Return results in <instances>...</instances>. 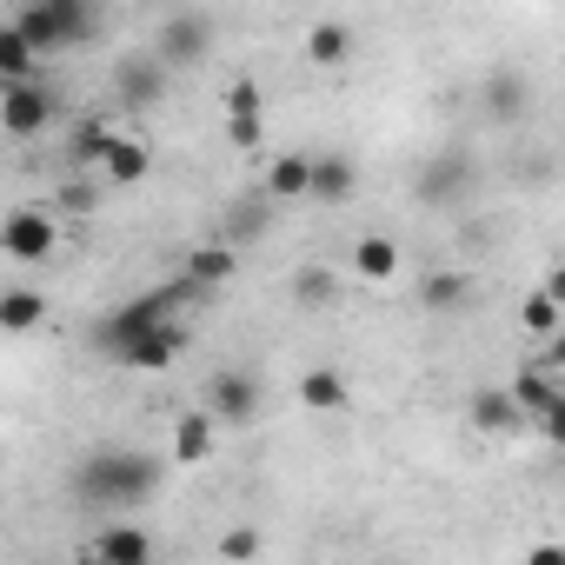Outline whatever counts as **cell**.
Masks as SVG:
<instances>
[{"mask_svg": "<svg viewBox=\"0 0 565 565\" xmlns=\"http://www.w3.org/2000/svg\"><path fill=\"white\" fill-rule=\"evenodd\" d=\"M167 479V459H147V452H127V446H100L74 466V499L94 505V512H127V505H147Z\"/></svg>", "mask_w": 565, "mask_h": 565, "instance_id": "cell-1", "label": "cell"}, {"mask_svg": "<svg viewBox=\"0 0 565 565\" xmlns=\"http://www.w3.org/2000/svg\"><path fill=\"white\" fill-rule=\"evenodd\" d=\"M14 28L34 41V54H67L81 41H100V0H21Z\"/></svg>", "mask_w": 565, "mask_h": 565, "instance_id": "cell-2", "label": "cell"}, {"mask_svg": "<svg viewBox=\"0 0 565 565\" xmlns=\"http://www.w3.org/2000/svg\"><path fill=\"white\" fill-rule=\"evenodd\" d=\"M193 287H186V279H173V287H153V294H140V300H127V307H114L107 320H100V333H94V347L114 360L134 333H147V327H160V320H173V307L186 300Z\"/></svg>", "mask_w": 565, "mask_h": 565, "instance_id": "cell-3", "label": "cell"}, {"mask_svg": "<svg viewBox=\"0 0 565 565\" xmlns=\"http://www.w3.org/2000/svg\"><path fill=\"white\" fill-rule=\"evenodd\" d=\"M54 246H61V226H54L47 206H14L8 220H0V253L21 259V266H41Z\"/></svg>", "mask_w": 565, "mask_h": 565, "instance_id": "cell-4", "label": "cell"}, {"mask_svg": "<svg viewBox=\"0 0 565 565\" xmlns=\"http://www.w3.org/2000/svg\"><path fill=\"white\" fill-rule=\"evenodd\" d=\"M54 120V94L41 81H8L0 87V134L8 140H41Z\"/></svg>", "mask_w": 565, "mask_h": 565, "instance_id": "cell-5", "label": "cell"}, {"mask_svg": "<svg viewBox=\"0 0 565 565\" xmlns=\"http://www.w3.org/2000/svg\"><path fill=\"white\" fill-rule=\"evenodd\" d=\"M220 426H253L259 419V380L246 373V366H220L213 380H206V399H200Z\"/></svg>", "mask_w": 565, "mask_h": 565, "instance_id": "cell-6", "label": "cell"}, {"mask_svg": "<svg viewBox=\"0 0 565 565\" xmlns=\"http://www.w3.org/2000/svg\"><path fill=\"white\" fill-rule=\"evenodd\" d=\"M186 347H193V340H186V327H180V320H160V327L134 333V340L114 353V366H134V373H167Z\"/></svg>", "mask_w": 565, "mask_h": 565, "instance_id": "cell-7", "label": "cell"}, {"mask_svg": "<svg viewBox=\"0 0 565 565\" xmlns=\"http://www.w3.org/2000/svg\"><path fill=\"white\" fill-rule=\"evenodd\" d=\"M206 47H213V21L206 14H173L167 28H160V61L167 67H193V61H206Z\"/></svg>", "mask_w": 565, "mask_h": 565, "instance_id": "cell-8", "label": "cell"}, {"mask_svg": "<svg viewBox=\"0 0 565 565\" xmlns=\"http://www.w3.org/2000/svg\"><path fill=\"white\" fill-rule=\"evenodd\" d=\"M466 186H472V160H466L459 147H446V153L419 173V200H426V206H452V200H466Z\"/></svg>", "mask_w": 565, "mask_h": 565, "instance_id": "cell-9", "label": "cell"}, {"mask_svg": "<svg viewBox=\"0 0 565 565\" xmlns=\"http://www.w3.org/2000/svg\"><path fill=\"white\" fill-rule=\"evenodd\" d=\"M114 94H120L127 107H153V100L167 94V61H160V54H147V61H140V54L120 61V67H114Z\"/></svg>", "mask_w": 565, "mask_h": 565, "instance_id": "cell-10", "label": "cell"}, {"mask_svg": "<svg viewBox=\"0 0 565 565\" xmlns=\"http://www.w3.org/2000/svg\"><path fill=\"white\" fill-rule=\"evenodd\" d=\"M353 193H360V167H353L347 153H320L313 173H307V200H320V206H347Z\"/></svg>", "mask_w": 565, "mask_h": 565, "instance_id": "cell-11", "label": "cell"}, {"mask_svg": "<svg viewBox=\"0 0 565 565\" xmlns=\"http://www.w3.org/2000/svg\"><path fill=\"white\" fill-rule=\"evenodd\" d=\"M81 552L100 558V565H147V558H153V539H147L140 525H100Z\"/></svg>", "mask_w": 565, "mask_h": 565, "instance_id": "cell-12", "label": "cell"}, {"mask_svg": "<svg viewBox=\"0 0 565 565\" xmlns=\"http://www.w3.org/2000/svg\"><path fill=\"white\" fill-rule=\"evenodd\" d=\"M466 419H472L479 433H492V439H505V433H519V419H525V406L512 399V386H486V393H472V399H466Z\"/></svg>", "mask_w": 565, "mask_h": 565, "instance_id": "cell-13", "label": "cell"}, {"mask_svg": "<svg viewBox=\"0 0 565 565\" xmlns=\"http://www.w3.org/2000/svg\"><path fill=\"white\" fill-rule=\"evenodd\" d=\"M153 173V153H147V140H127V134H114L107 140V153H100V180L107 186H140Z\"/></svg>", "mask_w": 565, "mask_h": 565, "instance_id": "cell-14", "label": "cell"}, {"mask_svg": "<svg viewBox=\"0 0 565 565\" xmlns=\"http://www.w3.org/2000/svg\"><path fill=\"white\" fill-rule=\"evenodd\" d=\"M213 433H220V419L200 406V413H180V426H173V446H167V466H200V459H213Z\"/></svg>", "mask_w": 565, "mask_h": 565, "instance_id": "cell-15", "label": "cell"}, {"mask_svg": "<svg viewBox=\"0 0 565 565\" xmlns=\"http://www.w3.org/2000/svg\"><path fill=\"white\" fill-rule=\"evenodd\" d=\"M399 266H406V253H399L386 233H366V239H353V273L366 279V287H393V279H399Z\"/></svg>", "mask_w": 565, "mask_h": 565, "instance_id": "cell-16", "label": "cell"}, {"mask_svg": "<svg viewBox=\"0 0 565 565\" xmlns=\"http://www.w3.org/2000/svg\"><path fill=\"white\" fill-rule=\"evenodd\" d=\"M300 406L307 413H353V380L333 366H313V373H300Z\"/></svg>", "mask_w": 565, "mask_h": 565, "instance_id": "cell-17", "label": "cell"}, {"mask_svg": "<svg viewBox=\"0 0 565 565\" xmlns=\"http://www.w3.org/2000/svg\"><path fill=\"white\" fill-rule=\"evenodd\" d=\"M8 81H41V54L14 21H0V87Z\"/></svg>", "mask_w": 565, "mask_h": 565, "instance_id": "cell-18", "label": "cell"}, {"mask_svg": "<svg viewBox=\"0 0 565 565\" xmlns=\"http://www.w3.org/2000/svg\"><path fill=\"white\" fill-rule=\"evenodd\" d=\"M307 173H313V153H279L266 167V200H307Z\"/></svg>", "mask_w": 565, "mask_h": 565, "instance_id": "cell-19", "label": "cell"}, {"mask_svg": "<svg viewBox=\"0 0 565 565\" xmlns=\"http://www.w3.org/2000/svg\"><path fill=\"white\" fill-rule=\"evenodd\" d=\"M180 279H186L193 294H200V287H226V279H233V246H193Z\"/></svg>", "mask_w": 565, "mask_h": 565, "instance_id": "cell-20", "label": "cell"}, {"mask_svg": "<svg viewBox=\"0 0 565 565\" xmlns=\"http://www.w3.org/2000/svg\"><path fill=\"white\" fill-rule=\"evenodd\" d=\"M307 61H313V67H347V61H353V28H340V21L307 28Z\"/></svg>", "mask_w": 565, "mask_h": 565, "instance_id": "cell-21", "label": "cell"}, {"mask_svg": "<svg viewBox=\"0 0 565 565\" xmlns=\"http://www.w3.org/2000/svg\"><path fill=\"white\" fill-rule=\"evenodd\" d=\"M47 320V300L34 287H8L0 294V333H34Z\"/></svg>", "mask_w": 565, "mask_h": 565, "instance_id": "cell-22", "label": "cell"}, {"mask_svg": "<svg viewBox=\"0 0 565 565\" xmlns=\"http://www.w3.org/2000/svg\"><path fill=\"white\" fill-rule=\"evenodd\" d=\"M466 294H472L466 273H433L426 287H419V307H426V313H452V307H466Z\"/></svg>", "mask_w": 565, "mask_h": 565, "instance_id": "cell-23", "label": "cell"}, {"mask_svg": "<svg viewBox=\"0 0 565 565\" xmlns=\"http://www.w3.org/2000/svg\"><path fill=\"white\" fill-rule=\"evenodd\" d=\"M519 327H525L532 340H552V333H558V294H552V287L525 294V307H519Z\"/></svg>", "mask_w": 565, "mask_h": 565, "instance_id": "cell-24", "label": "cell"}, {"mask_svg": "<svg viewBox=\"0 0 565 565\" xmlns=\"http://www.w3.org/2000/svg\"><path fill=\"white\" fill-rule=\"evenodd\" d=\"M512 399H519L525 413H552V406H565L558 386H552L545 373H519V380H512Z\"/></svg>", "mask_w": 565, "mask_h": 565, "instance_id": "cell-25", "label": "cell"}, {"mask_svg": "<svg viewBox=\"0 0 565 565\" xmlns=\"http://www.w3.org/2000/svg\"><path fill=\"white\" fill-rule=\"evenodd\" d=\"M107 140H114V127H107V120H81V134H74V160H81V167H100Z\"/></svg>", "mask_w": 565, "mask_h": 565, "instance_id": "cell-26", "label": "cell"}, {"mask_svg": "<svg viewBox=\"0 0 565 565\" xmlns=\"http://www.w3.org/2000/svg\"><path fill=\"white\" fill-rule=\"evenodd\" d=\"M294 294H300V307H333V273H320V266L294 273Z\"/></svg>", "mask_w": 565, "mask_h": 565, "instance_id": "cell-27", "label": "cell"}, {"mask_svg": "<svg viewBox=\"0 0 565 565\" xmlns=\"http://www.w3.org/2000/svg\"><path fill=\"white\" fill-rule=\"evenodd\" d=\"M259 107H266V94H259L253 81H233V87H226V114H259Z\"/></svg>", "mask_w": 565, "mask_h": 565, "instance_id": "cell-28", "label": "cell"}, {"mask_svg": "<svg viewBox=\"0 0 565 565\" xmlns=\"http://www.w3.org/2000/svg\"><path fill=\"white\" fill-rule=\"evenodd\" d=\"M226 140L233 147H259V114H226Z\"/></svg>", "mask_w": 565, "mask_h": 565, "instance_id": "cell-29", "label": "cell"}, {"mask_svg": "<svg viewBox=\"0 0 565 565\" xmlns=\"http://www.w3.org/2000/svg\"><path fill=\"white\" fill-rule=\"evenodd\" d=\"M492 114H499V120L525 114V94H519V81H499V94H492Z\"/></svg>", "mask_w": 565, "mask_h": 565, "instance_id": "cell-30", "label": "cell"}, {"mask_svg": "<svg viewBox=\"0 0 565 565\" xmlns=\"http://www.w3.org/2000/svg\"><path fill=\"white\" fill-rule=\"evenodd\" d=\"M94 200H100V193H94L87 180H67V186H61V206H67V213H94Z\"/></svg>", "mask_w": 565, "mask_h": 565, "instance_id": "cell-31", "label": "cell"}, {"mask_svg": "<svg viewBox=\"0 0 565 565\" xmlns=\"http://www.w3.org/2000/svg\"><path fill=\"white\" fill-rule=\"evenodd\" d=\"M220 552H226V558H253V552H259V532H226Z\"/></svg>", "mask_w": 565, "mask_h": 565, "instance_id": "cell-32", "label": "cell"}]
</instances>
